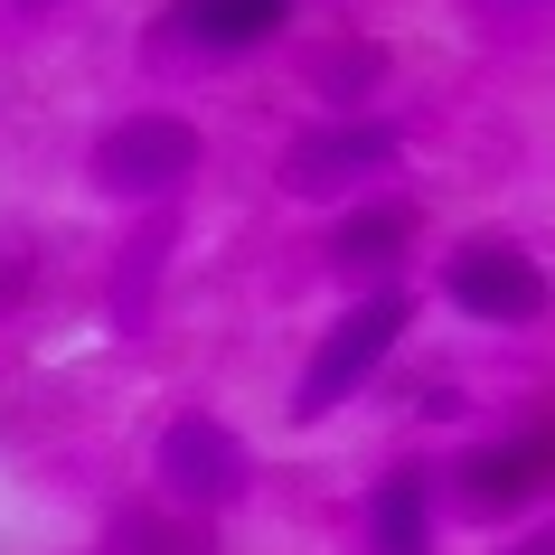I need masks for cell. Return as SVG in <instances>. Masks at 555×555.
I'll use <instances>...</instances> for the list:
<instances>
[{
    "label": "cell",
    "instance_id": "obj_8",
    "mask_svg": "<svg viewBox=\"0 0 555 555\" xmlns=\"http://www.w3.org/2000/svg\"><path fill=\"white\" fill-rule=\"evenodd\" d=\"M367 555H434V480L396 470L367 490Z\"/></svg>",
    "mask_w": 555,
    "mask_h": 555
},
{
    "label": "cell",
    "instance_id": "obj_11",
    "mask_svg": "<svg viewBox=\"0 0 555 555\" xmlns=\"http://www.w3.org/2000/svg\"><path fill=\"white\" fill-rule=\"evenodd\" d=\"M377 76H386V48H339V57H321V104H367Z\"/></svg>",
    "mask_w": 555,
    "mask_h": 555
},
{
    "label": "cell",
    "instance_id": "obj_1",
    "mask_svg": "<svg viewBox=\"0 0 555 555\" xmlns=\"http://www.w3.org/2000/svg\"><path fill=\"white\" fill-rule=\"evenodd\" d=\"M405 321H414L405 293H367L358 311H339V321H330V339L311 349V367H301V386H293V424H321V414L349 405L358 386L386 367V349L405 339Z\"/></svg>",
    "mask_w": 555,
    "mask_h": 555
},
{
    "label": "cell",
    "instance_id": "obj_13",
    "mask_svg": "<svg viewBox=\"0 0 555 555\" xmlns=\"http://www.w3.org/2000/svg\"><path fill=\"white\" fill-rule=\"evenodd\" d=\"M527 10H555V0H527Z\"/></svg>",
    "mask_w": 555,
    "mask_h": 555
},
{
    "label": "cell",
    "instance_id": "obj_6",
    "mask_svg": "<svg viewBox=\"0 0 555 555\" xmlns=\"http://www.w3.org/2000/svg\"><path fill=\"white\" fill-rule=\"evenodd\" d=\"M546 490H555V424L508 434V442H490V452L462 462V499L480 518H508V508H527V499H546Z\"/></svg>",
    "mask_w": 555,
    "mask_h": 555
},
{
    "label": "cell",
    "instance_id": "obj_9",
    "mask_svg": "<svg viewBox=\"0 0 555 555\" xmlns=\"http://www.w3.org/2000/svg\"><path fill=\"white\" fill-rule=\"evenodd\" d=\"M414 235V207L377 198V207H358L349 227H339V263H396V245Z\"/></svg>",
    "mask_w": 555,
    "mask_h": 555
},
{
    "label": "cell",
    "instance_id": "obj_2",
    "mask_svg": "<svg viewBox=\"0 0 555 555\" xmlns=\"http://www.w3.org/2000/svg\"><path fill=\"white\" fill-rule=\"evenodd\" d=\"M442 301L470 311V321H490V330H518V321H546V311H555V283H546V263L527 255V245H508V235H470L462 255L442 263Z\"/></svg>",
    "mask_w": 555,
    "mask_h": 555
},
{
    "label": "cell",
    "instance_id": "obj_7",
    "mask_svg": "<svg viewBox=\"0 0 555 555\" xmlns=\"http://www.w3.org/2000/svg\"><path fill=\"white\" fill-rule=\"evenodd\" d=\"M293 20V0H179L170 29L189 38V48H207V57H245V48H263V38Z\"/></svg>",
    "mask_w": 555,
    "mask_h": 555
},
{
    "label": "cell",
    "instance_id": "obj_12",
    "mask_svg": "<svg viewBox=\"0 0 555 555\" xmlns=\"http://www.w3.org/2000/svg\"><path fill=\"white\" fill-rule=\"evenodd\" d=\"M518 555H555V537H537V546H518Z\"/></svg>",
    "mask_w": 555,
    "mask_h": 555
},
{
    "label": "cell",
    "instance_id": "obj_10",
    "mask_svg": "<svg viewBox=\"0 0 555 555\" xmlns=\"http://www.w3.org/2000/svg\"><path fill=\"white\" fill-rule=\"evenodd\" d=\"M114 546H122V555H207V527H198V518L170 527L160 508H122V518H114Z\"/></svg>",
    "mask_w": 555,
    "mask_h": 555
},
{
    "label": "cell",
    "instance_id": "obj_3",
    "mask_svg": "<svg viewBox=\"0 0 555 555\" xmlns=\"http://www.w3.org/2000/svg\"><path fill=\"white\" fill-rule=\"evenodd\" d=\"M151 480H160L189 518H207V508H235V499L255 490V452H245L217 414H170V424H160V452H151Z\"/></svg>",
    "mask_w": 555,
    "mask_h": 555
},
{
    "label": "cell",
    "instance_id": "obj_4",
    "mask_svg": "<svg viewBox=\"0 0 555 555\" xmlns=\"http://www.w3.org/2000/svg\"><path fill=\"white\" fill-rule=\"evenodd\" d=\"M179 179H198V132L179 114H132L94 142V189L114 198H170Z\"/></svg>",
    "mask_w": 555,
    "mask_h": 555
},
{
    "label": "cell",
    "instance_id": "obj_5",
    "mask_svg": "<svg viewBox=\"0 0 555 555\" xmlns=\"http://www.w3.org/2000/svg\"><path fill=\"white\" fill-rule=\"evenodd\" d=\"M396 160V122H321L283 151V189L293 198H339V189H367V179Z\"/></svg>",
    "mask_w": 555,
    "mask_h": 555
}]
</instances>
